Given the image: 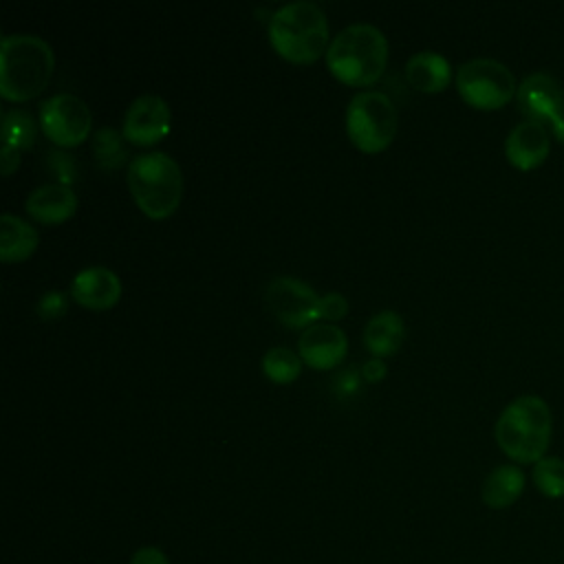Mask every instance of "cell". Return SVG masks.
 Wrapping results in <instances>:
<instances>
[{"instance_id": "obj_1", "label": "cell", "mask_w": 564, "mask_h": 564, "mask_svg": "<svg viewBox=\"0 0 564 564\" xmlns=\"http://www.w3.org/2000/svg\"><path fill=\"white\" fill-rule=\"evenodd\" d=\"M55 68L51 44L35 33L2 35L0 93L4 99L24 101L46 88Z\"/></svg>"}, {"instance_id": "obj_2", "label": "cell", "mask_w": 564, "mask_h": 564, "mask_svg": "<svg viewBox=\"0 0 564 564\" xmlns=\"http://www.w3.org/2000/svg\"><path fill=\"white\" fill-rule=\"evenodd\" d=\"M388 62V40L370 22H352L337 31L326 48L328 70L344 84L366 86L381 77Z\"/></svg>"}, {"instance_id": "obj_3", "label": "cell", "mask_w": 564, "mask_h": 564, "mask_svg": "<svg viewBox=\"0 0 564 564\" xmlns=\"http://www.w3.org/2000/svg\"><path fill=\"white\" fill-rule=\"evenodd\" d=\"M269 42L289 62H313L328 48V20L317 2L291 0L269 18Z\"/></svg>"}, {"instance_id": "obj_4", "label": "cell", "mask_w": 564, "mask_h": 564, "mask_svg": "<svg viewBox=\"0 0 564 564\" xmlns=\"http://www.w3.org/2000/svg\"><path fill=\"white\" fill-rule=\"evenodd\" d=\"M551 410L542 397H516L500 412L494 434L500 449L518 463H538L551 441Z\"/></svg>"}, {"instance_id": "obj_5", "label": "cell", "mask_w": 564, "mask_h": 564, "mask_svg": "<svg viewBox=\"0 0 564 564\" xmlns=\"http://www.w3.org/2000/svg\"><path fill=\"white\" fill-rule=\"evenodd\" d=\"M126 183L139 209L150 218H165L181 203L183 174L176 159L163 150L132 156L126 167Z\"/></svg>"}, {"instance_id": "obj_6", "label": "cell", "mask_w": 564, "mask_h": 564, "mask_svg": "<svg viewBox=\"0 0 564 564\" xmlns=\"http://www.w3.org/2000/svg\"><path fill=\"white\" fill-rule=\"evenodd\" d=\"M346 132L366 152L383 150L397 132V108L381 90H359L346 108Z\"/></svg>"}, {"instance_id": "obj_7", "label": "cell", "mask_w": 564, "mask_h": 564, "mask_svg": "<svg viewBox=\"0 0 564 564\" xmlns=\"http://www.w3.org/2000/svg\"><path fill=\"white\" fill-rule=\"evenodd\" d=\"M456 88L469 106L480 110L502 108L518 93L513 73L494 57L463 62L456 70Z\"/></svg>"}, {"instance_id": "obj_8", "label": "cell", "mask_w": 564, "mask_h": 564, "mask_svg": "<svg viewBox=\"0 0 564 564\" xmlns=\"http://www.w3.org/2000/svg\"><path fill=\"white\" fill-rule=\"evenodd\" d=\"M264 304L278 322L291 328L311 326L319 317V295L295 275L271 278L264 289Z\"/></svg>"}, {"instance_id": "obj_9", "label": "cell", "mask_w": 564, "mask_h": 564, "mask_svg": "<svg viewBox=\"0 0 564 564\" xmlns=\"http://www.w3.org/2000/svg\"><path fill=\"white\" fill-rule=\"evenodd\" d=\"M37 119L44 134L64 148L82 143L88 137L93 121L88 104L73 93H55L46 97L40 104Z\"/></svg>"}, {"instance_id": "obj_10", "label": "cell", "mask_w": 564, "mask_h": 564, "mask_svg": "<svg viewBox=\"0 0 564 564\" xmlns=\"http://www.w3.org/2000/svg\"><path fill=\"white\" fill-rule=\"evenodd\" d=\"M516 97L524 119L549 123L555 137L564 143V88L553 75L544 70L527 75L520 82Z\"/></svg>"}, {"instance_id": "obj_11", "label": "cell", "mask_w": 564, "mask_h": 564, "mask_svg": "<svg viewBox=\"0 0 564 564\" xmlns=\"http://www.w3.org/2000/svg\"><path fill=\"white\" fill-rule=\"evenodd\" d=\"M170 106L156 93H143L134 97L121 119V132L126 141L137 145H152L170 132Z\"/></svg>"}, {"instance_id": "obj_12", "label": "cell", "mask_w": 564, "mask_h": 564, "mask_svg": "<svg viewBox=\"0 0 564 564\" xmlns=\"http://www.w3.org/2000/svg\"><path fill=\"white\" fill-rule=\"evenodd\" d=\"M348 348L346 333L335 322H315L306 326L297 339L300 357L319 370L337 366Z\"/></svg>"}, {"instance_id": "obj_13", "label": "cell", "mask_w": 564, "mask_h": 564, "mask_svg": "<svg viewBox=\"0 0 564 564\" xmlns=\"http://www.w3.org/2000/svg\"><path fill=\"white\" fill-rule=\"evenodd\" d=\"M551 150V137L540 121H520L505 139L507 161L518 170H533L544 163Z\"/></svg>"}, {"instance_id": "obj_14", "label": "cell", "mask_w": 564, "mask_h": 564, "mask_svg": "<svg viewBox=\"0 0 564 564\" xmlns=\"http://www.w3.org/2000/svg\"><path fill=\"white\" fill-rule=\"evenodd\" d=\"M70 295L82 306L108 308L121 295V280L112 269L104 264H90L73 275Z\"/></svg>"}, {"instance_id": "obj_15", "label": "cell", "mask_w": 564, "mask_h": 564, "mask_svg": "<svg viewBox=\"0 0 564 564\" xmlns=\"http://www.w3.org/2000/svg\"><path fill=\"white\" fill-rule=\"evenodd\" d=\"M24 207L29 216L40 223H62L73 216L77 207V196L68 185L44 183L29 192Z\"/></svg>"}, {"instance_id": "obj_16", "label": "cell", "mask_w": 564, "mask_h": 564, "mask_svg": "<svg viewBox=\"0 0 564 564\" xmlns=\"http://www.w3.org/2000/svg\"><path fill=\"white\" fill-rule=\"evenodd\" d=\"M405 79L416 88L425 93L443 90L452 79V66L449 59L432 48L416 51L405 62Z\"/></svg>"}, {"instance_id": "obj_17", "label": "cell", "mask_w": 564, "mask_h": 564, "mask_svg": "<svg viewBox=\"0 0 564 564\" xmlns=\"http://www.w3.org/2000/svg\"><path fill=\"white\" fill-rule=\"evenodd\" d=\"M361 335H364V346L375 357H386L397 352V348L401 346L405 337V324L397 311L383 308V311H377L372 317H368Z\"/></svg>"}, {"instance_id": "obj_18", "label": "cell", "mask_w": 564, "mask_h": 564, "mask_svg": "<svg viewBox=\"0 0 564 564\" xmlns=\"http://www.w3.org/2000/svg\"><path fill=\"white\" fill-rule=\"evenodd\" d=\"M37 247V231L31 223L13 212L0 216V258L4 262L24 260Z\"/></svg>"}, {"instance_id": "obj_19", "label": "cell", "mask_w": 564, "mask_h": 564, "mask_svg": "<svg viewBox=\"0 0 564 564\" xmlns=\"http://www.w3.org/2000/svg\"><path fill=\"white\" fill-rule=\"evenodd\" d=\"M524 489V474L516 465H498L482 482V502L491 509H505L513 505Z\"/></svg>"}, {"instance_id": "obj_20", "label": "cell", "mask_w": 564, "mask_h": 564, "mask_svg": "<svg viewBox=\"0 0 564 564\" xmlns=\"http://www.w3.org/2000/svg\"><path fill=\"white\" fill-rule=\"evenodd\" d=\"M123 132H119L112 126H101L95 130L93 134V154L99 167L104 170H115L119 167L126 156H128V148L123 143Z\"/></svg>"}, {"instance_id": "obj_21", "label": "cell", "mask_w": 564, "mask_h": 564, "mask_svg": "<svg viewBox=\"0 0 564 564\" xmlns=\"http://www.w3.org/2000/svg\"><path fill=\"white\" fill-rule=\"evenodd\" d=\"M2 145L13 150H26L35 141V119L22 108H9L2 112Z\"/></svg>"}, {"instance_id": "obj_22", "label": "cell", "mask_w": 564, "mask_h": 564, "mask_svg": "<svg viewBox=\"0 0 564 564\" xmlns=\"http://www.w3.org/2000/svg\"><path fill=\"white\" fill-rule=\"evenodd\" d=\"M300 359L302 357L297 352H293L291 348L273 346L262 355L260 366H262V372L269 379H273L278 383H286V381H293L300 375V368H302Z\"/></svg>"}, {"instance_id": "obj_23", "label": "cell", "mask_w": 564, "mask_h": 564, "mask_svg": "<svg viewBox=\"0 0 564 564\" xmlns=\"http://www.w3.org/2000/svg\"><path fill=\"white\" fill-rule=\"evenodd\" d=\"M533 482L546 498L564 496V460L557 456H544L533 465Z\"/></svg>"}, {"instance_id": "obj_24", "label": "cell", "mask_w": 564, "mask_h": 564, "mask_svg": "<svg viewBox=\"0 0 564 564\" xmlns=\"http://www.w3.org/2000/svg\"><path fill=\"white\" fill-rule=\"evenodd\" d=\"M46 165L55 174L57 183H62V185L70 187V183L77 178V163H75V156H70L68 152H62V150L48 152Z\"/></svg>"}, {"instance_id": "obj_25", "label": "cell", "mask_w": 564, "mask_h": 564, "mask_svg": "<svg viewBox=\"0 0 564 564\" xmlns=\"http://www.w3.org/2000/svg\"><path fill=\"white\" fill-rule=\"evenodd\" d=\"M66 308H68V295L64 291H57V289H51V291L42 293L37 304H35V311L42 319H57L66 313Z\"/></svg>"}, {"instance_id": "obj_26", "label": "cell", "mask_w": 564, "mask_h": 564, "mask_svg": "<svg viewBox=\"0 0 564 564\" xmlns=\"http://www.w3.org/2000/svg\"><path fill=\"white\" fill-rule=\"evenodd\" d=\"M348 313V300L339 291H328L319 295V317H326L328 322H335Z\"/></svg>"}, {"instance_id": "obj_27", "label": "cell", "mask_w": 564, "mask_h": 564, "mask_svg": "<svg viewBox=\"0 0 564 564\" xmlns=\"http://www.w3.org/2000/svg\"><path fill=\"white\" fill-rule=\"evenodd\" d=\"M130 564H170V562H167V557H165V553H163L161 549H156V546H143V549H139V551L132 555Z\"/></svg>"}, {"instance_id": "obj_28", "label": "cell", "mask_w": 564, "mask_h": 564, "mask_svg": "<svg viewBox=\"0 0 564 564\" xmlns=\"http://www.w3.org/2000/svg\"><path fill=\"white\" fill-rule=\"evenodd\" d=\"M361 375L366 377V379H370V381H375V379H381L383 375H386V364H383V359L381 357H370V359H366L364 361V366H361Z\"/></svg>"}, {"instance_id": "obj_29", "label": "cell", "mask_w": 564, "mask_h": 564, "mask_svg": "<svg viewBox=\"0 0 564 564\" xmlns=\"http://www.w3.org/2000/svg\"><path fill=\"white\" fill-rule=\"evenodd\" d=\"M20 163V152L13 150V148H7L2 145V154H0V165H2V174L9 176Z\"/></svg>"}]
</instances>
